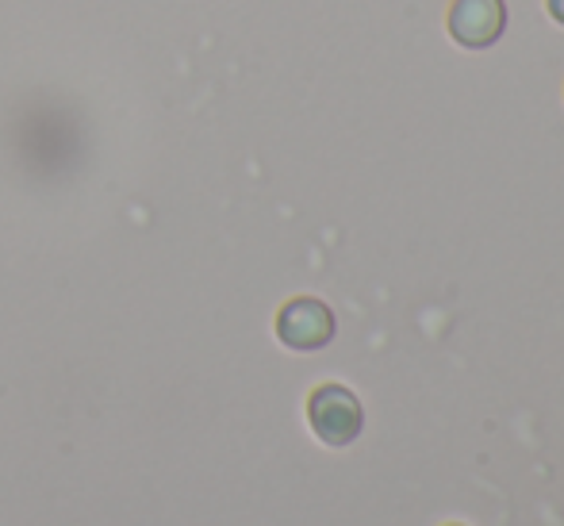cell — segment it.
<instances>
[{"label": "cell", "mask_w": 564, "mask_h": 526, "mask_svg": "<svg viewBox=\"0 0 564 526\" xmlns=\"http://www.w3.org/2000/svg\"><path fill=\"white\" fill-rule=\"evenodd\" d=\"M307 422H312L315 438L323 446H349L365 427V411L361 400L349 393L346 385H319L307 396Z\"/></svg>", "instance_id": "1"}, {"label": "cell", "mask_w": 564, "mask_h": 526, "mask_svg": "<svg viewBox=\"0 0 564 526\" xmlns=\"http://www.w3.org/2000/svg\"><path fill=\"white\" fill-rule=\"evenodd\" d=\"M276 339L296 354L323 350L335 339V312L315 297H296L276 312Z\"/></svg>", "instance_id": "2"}, {"label": "cell", "mask_w": 564, "mask_h": 526, "mask_svg": "<svg viewBox=\"0 0 564 526\" xmlns=\"http://www.w3.org/2000/svg\"><path fill=\"white\" fill-rule=\"evenodd\" d=\"M446 28L465 51H484V46L499 43V35H503L507 4L503 0H453Z\"/></svg>", "instance_id": "3"}, {"label": "cell", "mask_w": 564, "mask_h": 526, "mask_svg": "<svg viewBox=\"0 0 564 526\" xmlns=\"http://www.w3.org/2000/svg\"><path fill=\"white\" fill-rule=\"evenodd\" d=\"M545 8H550V15L564 28V0H545Z\"/></svg>", "instance_id": "4"}, {"label": "cell", "mask_w": 564, "mask_h": 526, "mask_svg": "<svg viewBox=\"0 0 564 526\" xmlns=\"http://www.w3.org/2000/svg\"><path fill=\"white\" fill-rule=\"evenodd\" d=\"M449 526H460V523H449Z\"/></svg>", "instance_id": "5"}]
</instances>
